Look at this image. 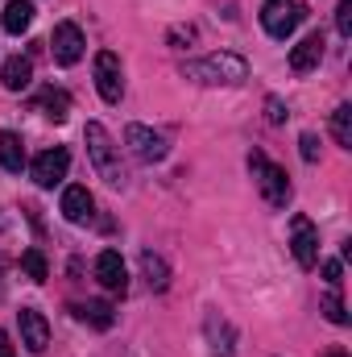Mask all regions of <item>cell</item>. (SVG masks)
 <instances>
[{
  "label": "cell",
  "instance_id": "1",
  "mask_svg": "<svg viewBox=\"0 0 352 357\" xmlns=\"http://www.w3.org/2000/svg\"><path fill=\"white\" fill-rule=\"evenodd\" d=\"M83 142H88V158H91V167H95V175L104 178L108 187H129V167L120 158V146L112 142V133L99 121H88Z\"/></svg>",
  "mask_w": 352,
  "mask_h": 357
},
{
  "label": "cell",
  "instance_id": "2",
  "mask_svg": "<svg viewBox=\"0 0 352 357\" xmlns=\"http://www.w3.org/2000/svg\"><path fill=\"white\" fill-rule=\"evenodd\" d=\"M182 75L203 84V88H237L245 75H249V63L232 50H220V54H207V59H195V63H182Z\"/></svg>",
  "mask_w": 352,
  "mask_h": 357
},
{
  "label": "cell",
  "instance_id": "3",
  "mask_svg": "<svg viewBox=\"0 0 352 357\" xmlns=\"http://www.w3.org/2000/svg\"><path fill=\"white\" fill-rule=\"evenodd\" d=\"M249 171H253V183H257V191H262L265 204H269V208H286V199H290V178H286V171L273 167L262 150L249 154Z\"/></svg>",
  "mask_w": 352,
  "mask_h": 357
},
{
  "label": "cell",
  "instance_id": "4",
  "mask_svg": "<svg viewBox=\"0 0 352 357\" xmlns=\"http://www.w3.org/2000/svg\"><path fill=\"white\" fill-rule=\"evenodd\" d=\"M307 17V8L298 4V0H265L262 4V25H265V33L269 38H290L294 33V25Z\"/></svg>",
  "mask_w": 352,
  "mask_h": 357
},
{
  "label": "cell",
  "instance_id": "5",
  "mask_svg": "<svg viewBox=\"0 0 352 357\" xmlns=\"http://www.w3.org/2000/svg\"><path fill=\"white\" fill-rule=\"evenodd\" d=\"M91 71H95V88L104 96V104H120V96H125V67H120V54L99 50L95 63H91Z\"/></svg>",
  "mask_w": 352,
  "mask_h": 357
},
{
  "label": "cell",
  "instance_id": "6",
  "mask_svg": "<svg viewBox=\"0 0 352 357\" xmlns=\"http://www.w3.org/2000/svg\"><path fill=\"white\" fill-rule=\"evenodd\" d=\"M125 146L133 150V158H141V162H162L166 154H170V146H166V137L162 133H154L150 125H129L125 129Z\"/></svg>",
  "mask_w": 352,
  "mask_h": 357
},
{
  "label": "cell",
  "instance_id": "7",
  "mask_svg": "<svg viewBox=\"0 0 352 357\" xmlns=\"http://www.w3.org/2000/svg\"><path fill=\"white\" fill-rule=\"evenodd\" d=\"M290 229H294V237H290V254H294V262H298L303 270H315L319 266V233H315V225H311L307 216H294Z\"/></svg>",
  "mask_w": 352,
  "mask_h": 357
},
{
  "label": "cell",
  "instance_id": "8",
  "mask_svg": "<svg viewBox=\"0 0 352 357\" xmlns=\"http://www.w3.org/2000/svg\"><path fill=\"white\" fill-rule=\"evenodd\" d=\"M50 46H54V59H58L63 67H75V63L83 59V50H88V38H83V29H79L75 21H58Z\"/></svg>",
  "mask_w": 352,
  "mask_h": 357
},
{
  "label": "cell",
  "instance_id": "9",
  "mask_svg": "<svg viewBox=\"0 0 352 357\" xmlns=\"http://www.w3.org/2000/svg\"><path fill=\"white\" fill-rule=\"evenodd\" d=\"M71 171V154L63 150V146H54V150H42L38 158H33V167H29V175L38 187H58L63 178Z\"/></svg>",
  "mask_w": 352,
  "mask_h": 357
},
{
  "label": "cell",
  "instance_id": "10",
  "mask_svg": "<svg viewBox=\"0 0 352 357\" xmlns=\"http://www.w3.org/2000/svg\"><path fill=\"white\" fill-rule=\"evenodd\" d=\"M17 324H21V345H25L29 354H46V345H50V324H46V316H42L38 307H21V312H17Z\"/></svg>",
  "mask_w": 352,
  "mask_h": 357
},
{
  "label": "cell",
  "instance_id": "11",
  "mask_svg": "<svg viewBox=\"0 0 352 357\" xmlns=\"http://www.w3.org/2000/svg\"><path fill=\"white\" fill-rule=\"evenodd\" d=\"M95 282H99L104 291H112V295H125V291H129V270H125V262H120L116 250H104V254L95 258Z\"/></svg>",
  "mask_w": 352,
  "mask_h": 357
},
{
  "label": "cell",
  "instance_id": "12",
  "mask_svg": "<svg viewBox=\"0 0 352 357\" xmlns=\"http://www.w3.org/2000/svg\"><path fill=\"white\" fill-rule=\"evenodd\" d=\"M323 46H328V42H323V33H319V29H311V33L290 50V71H294V75L315 71V67H319V59H323Z\"/></svg>",
  "mask_w": 352,
  "mask_h": 357
},
{
  "label": "cell",
  "instance_id": "13",
  "mask_svg": "<svg viewBox=\"0 0 352 357\" xmlns=\"http://www.w3.org/2000/svg\"><path fill=\"white\" fill-rule=\"evenodd\" d=\"M0 84H4V91H25L29 84H33V63H29L25 54L4 59V67H0Z\"/></svg>",
  "mask_w": 352,
  "mask_h": 357
},
{
  "label": "cell",
  "instance_id": "14",
  "mask_svg": "<svg viewBox=\"0 0 352 357\" xmlns=\"http://www.w3.org/2000/svg\"><path fill=\"white\" fill-rule=\"evenodd\" d=\"M91 208H95V199H91L88 187H67V191H63V216H67L71 225H88Z\"/></svg>",
  "mask_w": 352,
  "mask_h": 357
},
{
  "label": "cell",
  "instance_id": "15",
  "mask_svg": "<svg viewBox=\"0 0 352 357\" xmlns=\"http://www.w3.org/2000/svg\"><path fill=\"white\" fill-rule=\"evenodd\" d=\"M33 108H38L42 116H50L54 125H63V121H67V112H71V96H67L63 88H46L38 100H33Z\"/></svg>",
  "mask_w": 352,
  "mask_h": 357
},
{
  "label": "cell",
  "instance_id": "16",
  "mask_svg": "<svg viewBox=\"0 0 352 357\" xmlns=\"http://www.w3.org/2000/svg\"><path fill=\"white\" fill-rule=\"evenodd\" d=\"M0 167L8 171V175H21L25 171V142L17 137V133H0Z\"/></svg>",
  "mask_w": 352,
  "mask_h": 357
},
{
  "label": "cell",
  "instance_id": "17",
  "mask_svg": "<svg viewBox=\"0 0 352 357\" xmlns=\"http://www.w3.org/2000/svg\"><path fill=\"white\" fill-rule=\"evenodd\" d=\"M0 25H4V33H25L33 25V0H8Z\"/></svg>",
  "mask_w": 352,
  "mask_h": 357
},
{
  "label": "cell",
  "instance_id": "18",
  "mask_svg": "<svg viewBox=\"0 0 352 357\" xmlns=\"http://www.w3.org/2000/svg\"><path fill=\"white\" fill-rule=\"evenodd\" d=\"M207 341H211V354L216 357H232V341H237V333L228 328V320H220L216 312L207 316Z\"/></svg>",
  "mask_w": 352,
  "mask_h": 357
},
{
  "label": "cell",
  "instance_id": "19",
  "mask_svg": "<svg viewBox=\"0 0 352 357\" xmlns=\"http://www.w3.org/2000/svg\"><path fill=\"white\" fill-rule=\"evenodd\" d=\"M75 312H79V320H83V324H91V328H99V333L116 324V312H112V303H104V299H91V303H79Z\"/></svg>",
  "mask_w": 352,
  "mask_h": 357
},
{
  "label": "cell",
  "instance_id": "20",
  "mask_svg": "<svg viewBox=\"0 0 352 357\" xmlns=\"http://www.w3.org/2000/svg\"><path fill=\"white\" fill-rule=\"evenodd\" d=\"M141 270H145V282H150L154 291H166V282H170V266H166L158 254H141Z\"/></svg>",
  "mask_w": 352,
  "mask_h": 357
},
{
  "label": "cell",
  "instance_id": "21",
  "mask_svg": "<svg viewBox=\"0 0 352 357\" xmlns=\"http://www.w3.org/2000/svg\"><path fill=\"white\" fill-rule=\"evenodd\" d=\"M332 137H336V146L352 150V104H340L332 112Z\"/></svg>",
  "mask_w": 352,
  "mask_h": 357
},
{
  "label": "cell",
  "instance_id": "22",
  "mask_svg": "<svg viewBox=\"0 0 352 357\" xmlns=\"http://www.w3.org/2000/svg\"><path fill=\"white\" fill-rule=\"evenodd\" d=\"M21 270L29 274V282H46V278H50V262H46L42 250H25V254H21Z\"/></svg>",
  "mask_w": 352,
  "mask_h": 357
},
{
  "label": "cell",
  "instance_id": "23",
  "mask_svg": "<svg viewBox=\"0 0 352 357\" xmlns=\"http://www.w3.org/2000/svg\"><path fill=\"white\" fill-rule=\"evenodd\" d=\"M323 316H328L332 324H340V328L349 324V312H344V299H340V291H332V295L323 299Z\"/></svg>",
  "mask_w": 352,
  "mask_h": 357
},
{
  "label": "cell",
  "instance_id": "24",
  "mask_svg": "<svg viewBox=\"0 0 352 357\" xmlns=\"http://www.w3.org/2000/svg\"><path fill=\"white\" fill-rule=\"evenodd\" d=\"M286 116H290V112H286V104H282L278 96H265V121H269V125H282Z\"/></svg>",
  "mask_w": 352,
  "mask_h": 357
},
{
  "label": "cell",
  "instance_id": "25",
  "mask_svg": "<svg viewBox=\"0 0 352 357\" xmlns=\"http://www.w3.org/2000/svg\"><path fill=\"white\" fill-rule=\"evenodd\" d=\"M298 154H303V162H319V137L315 133H303L298 137Z\"/></svg>",
  "mask_w": 352,
  "mask_h": 357
},
{
  "label": "cell",
  "instance_id": "26",
  "mask_svg": "<svg viewBox=\"0 0 352 357\" xmlns=\"http://www.w3.org/2000/svg\"><path fill=\"white\" fill-rule=\"evenodd\" d=\"M336 29H340V38L352 33V0H340V8H336Z\"/></svg>",
  "mask_w": 352,
  "mask_h": 357
},
{
  "label": "cell",
  "instance_id": "27",
  "mask_svg": "<svg viewBox=\"0 0 352 357\" xmlns=\"http://www.w3.org/2000/svg\"><path fill=\"white\" fill-rule=\"evenodd\" d=\"M340 274H344V266H340L336 258H332V262H323V278H328V287H332V291H340V282H344Z\"/></svg>",
  "mask_w": 352,
  "mask_h": 357
},
{
  "label": "cell",
  "instance_id": "28",
  "mask_svg": "<svg viewBox=\"0 0 352 357\" xmlns=\"http://www.w3.org/2000/svg\"><path fill=\"white\" fill-rule=\"evenodd\" d=\"M182 38H186V42H195V29H191V25H178V29H170V42H182Z\"/></svg>",
  "mask_w": 352,
  "mask_h": 357
},
{
  "label": "cell",
  "instance_id": "29",
  "mask_svg": "<svg viewBox=\"0 0 352 357\" xmlns=\"http://www.w3.org/2000/svg\"><path fill=\"white\" fill-rule=\"evenodd\" d=\"M0 357H17V354H13V341H8V333H4V328H0Z\"/></svg>",
  "mask_w": 352,
  "mask_h": 357
},
{
  "label": "cell",
  "instance_id": "30",
  "mask_svg": "<svg viewBox=\"0 0 352 357\" xmlns=\"http://www.w3.org/2000/svg\"><path fill=\"white\" fill-rule=\"evenodd\" d=\"M328 357H344V354H328Z\"/></svg>",
  "mask_w": 352,
  "mask_h": 357
}]
</instances>
